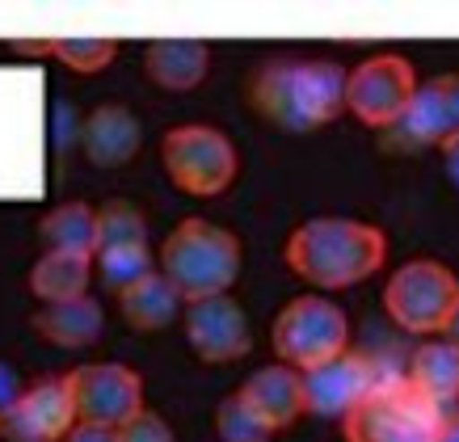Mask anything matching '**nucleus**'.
Instances as JSON below:
<instances>
[{
	"mask_svg": "<svg viewBox=\"0 0 459 442\" xmlns=\"http://www.w3.org/2000/svg\"><path fill=\"white\" fill-rule=\"evenodd\" d=\"M51 139H56V152L64 156L72 148V143H81V126L84 118H76V110H68V106H56V118H51Z\"/></svg>",
	"mask_w": 459,
	"mask_h": 442,
	"instance_id": "27",
	"label": "nucleus"
},
{
	"mask_svg": "<svg viewBox=\"0 0 459 442\" xmlns=\"http://www.w3.org/2000/svg\"><path fill=\"white\" fill-rule=\"evenodd\" d=\"M443 173H446V181L459 190V139L443 148Z\"/></svg>",
	"mask_w": 459,
	"mask_h": 442,
	"instance_id": "30",
	"label": "nucleus"
},
{
	"mask_svg": "<svg viewBox=\"0 0 459 442\" xmlns=\"http://www.w3.org/2000/svg\"><path fill=\"white\" fill-rule=\"evenodd\" d=\"M443 337H451V342H455L459 346V308H455V316H451V325H446V333Z\"/></svg>",
	"mask_w": 459,
	"mask_h": 442,
	"instance_id": "32",
	"label": "nucleus"
},
{
	"mask_svg": "<svg viewBox=\"0 0 459 442\" xmlns=\"http://www.w3.org/2000/svg\"><path fill=\"white\" fill-rule=\"evenodd\" d=\"M388 371H379L367 354H354L346 350L342 359L325 362L316 371H304V392H307V413L316 417H333V421H346V413L371 392Z\"/></svg>",
	"mask_w": 459,
	"mask_h": 442,
	"instance_id": "13",
	"label": "nucleus"
},
{
	"mask_svg": "<svg viewBox=\"0 0 459 442\" xmlns=\"http://www.w3.org/2000/svg\"><path fill=\"white\" fill-rule=\"evenodd\" d=\"M30 329L59 350H89L106 333V312L93 295H81V299H64V304H42L30 316Z\"/></svg>",
	"mask_w": 459,
	"mask_h": 442,
	"instance_id": "17",
	"label": "nucleus"
},
{
	"mask_svg": "<svg viewBox=\"0 0 459 442\" xmlns=\"http://www.w3.org/2000/svg\"><path fill=\"white\" fill-rule=\"evenodd\" d=\"M181 329H186V342H190V350L198 354V362H207V367L240 362L253 350L249 312H245L232 295H215V299L186 304Z\"/></svg>",
	"mask_w": 459,
	"mask_h": 442,
	"instance_id": "10",
	"label": "nucleus"
},
{
	"mask_svg": "<svg viewBox=\"0 0 459 442\" xmlns=\"http://www.w3.org/2000/svg\"><path fill=\"white\" fill-rule=\"evenodd\" d=\"M76 417L89 426L123 429L148 409L143 404V375L126 362H84L68 375Z\"/></svg>",
	"mask_w": 459,
	"mask_h": 442,
	"instance_id": "9",
	"label": "nucleus"
},
{
	"mask_svg": "<svg viewBox=\"0 0 459 442\" xmlns=\"http://www.w3.org/2000/svg\"><path fill=\"white\" fill-rule=\"evenodd\" d=\"M143 148V123L131 106L106 101L84 114L81 152L93 169H126Z\"/></svg>",
	"mask_w": 459,
	"mask_h": 442,
	"instance_id": "14",
	"label": "nucleus"
},
{
	"mask_svg": "<svg viewBox=\"0 0 459 442\" xmlns=\"http://www.w3.org/2000/svg\"><path fill=\"white\" fill-rule=\"evenodd\" d=\"M211 47L198 39H156L143 47V76L165 93H190L207 81Z\"/></svg>",
	"mask_w": 459,
	"mask_h": 442,
	"instance_id": "16",
	"label": "nucleus"
},
{
	"mask_svg": "<svg viewBox=\"0 0 459 442\" xmlns=\"http://www.w3.org/2000/svg\"><path fill=\"white\" fill-rule=\"evenodd\" d=\"M215 434H220V442H270L274 438L270 421L240 392H228L215 404Z\"/></svg>",
	"mask_w": 459,
	"mask_h": 442,
	"instance_id": "24",
	"label": "nucleus"
},
{
	"mask_svg": "<svg viewBox=\"0 0 459 442\" xmlns=\"http://www.w3.org/2000/svg\"><path fill=\"white\" fill-rule=\"evenodd\" d=\"M76 401H72L68 375H51L39 384H26L22 401L4 417L9 442H64L76 429Z\"/></svg>",
	"mask_w": 459,
	"mask_h": 442,
	"instance_id": "11",
	"label": "nucleus"
},
{
	"mask_svg": "<svg viewBox=\"0 0 459 442\" xmlns=\"http://www.w3.org/2000/svg\"><path fill=\"white\" fill-rule=\"evenodd\" d=\"M42 56L59 59L76 76H93L106 72L118 59V39H101V34H72V39H42Z\"/></svg>",
	"mask_w": 459,
	"mask_h": 442,
	"instance_id": "23",
	"label": "nucleus"
},
{
	"mask_svg": "<svg viewBox=\"0 0 459 442\" xmlns=\"http://www.w3.org/2000/svg\"><path fill=\"white\" fill-rule=\"evenodd\" d=\"M443 409L421 396L404 371H388L342 421L346 442H438Z\"/></svg>",
	"mask_w": 459,
	"mask_h": 442,
	"instance_id": "4",
	"label": "nucleus"
},
{
	"mask_svg": "<svg viewBox=\"0 0 459 442\" xmlns=\"http://www.w3.org/2000/svg\"><path fill=\"white\" fill-rule=\"evenodd\" d=\"M118 312H123L126 329L160 333V329H169L181 312H186V299H181L178 287H173V282L156 270V274H148L143 282H135L131 290H123V295H118Z\"/></svg>",
	"mask_w": 459,
	"mask_h": 442,
	"instance_id": "20",
	"label": "nucleus"
},
{
	"mask_svg": "<svg viewBox=\"0 0 459 442\" xmlns=\"http://www.w3.org/2000/svg\"><path fill=\"white\" fill-rule=\"evenodd\" d=\"M282 262L316 290H346L367 282L388 262V232L354 215H312L291 228Z\"/></svg>",
	"mask_w": 459,
	"mask_h": 442,
	"instance_id": "2",
	"label": "nucleus"
},
{
	"mask_svg": "<svg viewBox=\"0 0 459 442\" xmlns=\"http://www.w3.org/2000/svg\"><path fill=\"white\" fill-rule=\"evenodd\" d=\"M156 270H160V262H156L152 245H114V249L93 253V278L110 290L114 299L135 282H143L148 274H156Z\"/></svg>",
	"mask_w": 459,
	"mask_h": 442,
	"instance_id": "22",
	"label": "nucleus"
},
{
	"mask_svg": "<svg viewBox=\"0 0 459 442\" xmlns=\"http://www.w3.org/2000/svg\"><path fill=\"white\" fill-rule=\"evenodd\" d=\"M160 274L178 287V295L186 304L198 299H215V295H232L240 278V236L228 232L223 223L203 220V215H186L173 232L160 240L156 249Z\"/></svg>",
	"mask_w": 459,
	"mask_h": 442,
	"instance_id": "3",
	"label": "nucleus"
},
{
	"mask_svg": "<svg viewBox=\"0 0 459 442\" xmlns=\"http://www.w3.org/2000/svg\"><path fill=\"white\" fill-rule=\"evenodd\" d=\"M22 392H26V384H22V375L9 367V362L0 359V417H9V409H13L17 401H22Z\"/></svg>",
	"mask_w": 459,
	"mask_h": 442,
	"instance_id": "28",
	"label": "nucleus"
},
{
	"mask_svg": "<svg viewBox=\"0 0 459 442\" xmlns=\"http://www.w3.org/2000/svg\"><path fill=\"white\" fill-rule=\"evenodd\" d=\"M350 68L325 56H270L249 72L245 97L279 131H320L346 114Z\"/></svg>",
	"mask_w": 459,
	"mask_h": 442,
	"instance_id": "1",
	"label": "nucleus"
},
{
	"mask_svg": "<svg viewBox=\"0 0 459 442\" xmlns=\"http://www.w3.org/2000/svg\"><path fill=\"white\" fill-rule=\"evenodd\" d=\"M418 89H421L418 68L409 59L396 56V51H376V56L359 59L350 68L346 114H354L371 131H392L409 114Z\"/></svg>",
	"mask_w": 459,
	"mask_h": 442,
	"instance_id": "8",
	"label": "nucleus"
},
{
	"mask_svg": "<svg viewBox=\"0 0 459 442\" xmlns=\"http://www.w3.org/2000/svg\"><path fill=\"white\" fill-rule=\"evenodd\" d=\"M392 131L409 148H438L443 152L446 143H455L459 139V72H443V76L421 81L409 114Z\"/></svg>",
	"mask_w": 459,
	"mask_h": 442,
	"instance_id": "12",
	"label": "nucleus"
},
{
	"mask_svg": "<svg viewBox=\"0 0 459 442\" xmlns=\"http://www.w3.org/2000/svg\"><path fill=\"white\" fill-rule=\"evenodd\" d=\"M160 169L190 198H220L240 173L237 143L211 123H178L160 135Z\"/></svg>",
	"mask_w": 459,
	"mask_h": 442,
	"instance_id": "5",
	"label": "nucleus"
},
{
	"mask_svg": "<svg viewBox=\"0 0 459 442\" xmlns=\"http://www.w3.org/2000/svg\"><path fill=\"white\" fill-rule=\"evenodd\" d=\"M89 282H93V257L89 253H51L42 249L39 262L30 265L26 287L30 295L42 304H64V299H81L89 295Z\"/></svg>",
	"mask_w": 459,
	"mask_h": 442,
	"instance_id": "18",
	"label": "nucleus"
},
{
	"mask_svg": "<svg viewBox=\"0 0 459 442\" xmlns=\"http://www.w3.org/2000/svg\"><path fill=\"white\" fill-rule=\"evenodd\" d=\"M0 438H4V417H0Z\"/></svg>",
	"mask_w": 459,
	"mask_h": 442,
	"instance_id": "33",
	"label": "nucleus"
},
{
	"mask_svg": "<svg viewBox=\"0 0 459 442\" xmlns=\"http://www.w3.org/2000/svg\"><path fill=\"white\" fill-rule=\"evenodd\" d=\"M240 396L270 421V429H291L299 417L307 413V392H304V371H295L287 362H270L237 387Z\"/></svg>",
	"mask_w": 459,
	"mask_h": 442,
	"instance_id": "15",
	"label": "nucleus"
},
{
	"mask_svg": "<svg viewBox=\"0 0 459 442\" xmlns=\"http://www.w3.org/2000/svg\"><path fill=\"white\" fill-rule=\"evenodd\" d=\"M118 442H178L173 438V426H169L160 413H152V409H143L135 421H126L123 429H118Z\"/></svg>",
	"mask_w": 459,
	"mask_h": 442,
	"instance_id": "26",
	"label": "nucleus"
},
{
	"mask_svg": "<svg viewBox=\"0 0 459 442\" xmlns=\"http://www.w3.org/2000/svg\"><path fill=\"white\" fill-rule=\"evenodd\" d=\"M409 384L421 396H430L438 409H451L459 401V346L451 337H426L409 359Z\"/></svg>",
	"mask_w": 459,
	"mask_h": 442,
	"instance_id": "19",
	"label": "nucleus"
},
{
	"mask_svg": "<svg viewBox=\"0 0 459 442\" xmlns=\"http://www.w3.org/2000/svg\"><path fill=\"white\" fill-rule=\"evenodd\" d=\"M39 240L51 253H98V207L84 198H68L39 220Z\"/></svg>",
	"mask_w": 459,
	"mask_h": 442,
	"instance_id": "21",
	"label": "nucleus"
},
{
	"mask_svg": "<svg viewBox=\"0 0 459 442\" xmlns=\"http://www.w3.org/2000/svg\"><path fill=\"white\" fill-rule=\"evenodd\" d=\"M64 442H118V429L110 426H89V421H76V429H72Z\"/></svg>",
	"mask_w": 459,
	"mask_h": 442,
	"instance_id": "29",
	"label": "nucleus"
},
{
	"mask_svg": "<svg viewBox=\"0 0 459 442\" xmlns=\"http://www.w3.org/2000/svg\"><path fill=\"white\" fill-rule=\"evenodd\" d=\"M114 245H148V215L131 203H106L98 207V249Z\"/></svg>",
	"mask_w": 459,
	"mask_h": 442,
	"instance_id": "25",
	"label": "nucleus"
},
{
	"mask_svg": "<svg viewBox=\"0 0 459 442\" xmlns=\"http://www.w3.org/2000/svg\"><path fill=\"white\" fill-rule=\"evenodd\" d=\"M274 359L295 371H316L350 350V316L329 295H295L270 325Z\"/></svg>",
	"mask_w": 459,
	"mask_h": 442,
	"instance_id": "6",
	"label": "nucleus"
},
{
	"mask_svg": "<svg viewBox=\"0 0 459 442\" xmlns=\"http://www.w3.org/2000/svg\"><path fill=\"white\" fill-rule=\"evenodd\" d=\"M459 308V278L434 257L396 265L384 282V312L396 329L413 337H443Z\"/></svg>",
	"mask_w": 459,
	"mask_h": 442,
	"instance_id": "7",
	"label": "nucleus"
},
{
	"mask_svg": "<svg viewBox=\"0 0 459 442\" xmlns=\"http://www.w3.org/2000/svg\"><path fill=\"white\" fill-rule=\"evenodd\" d=\"M438 442H459V413L443 417V434H438Z\"/></svg>",
	"mask_w": 459,
	"mask_h": 442,
	"instance_id": "31",
	"label": "nucleus"
}]
</instances>
